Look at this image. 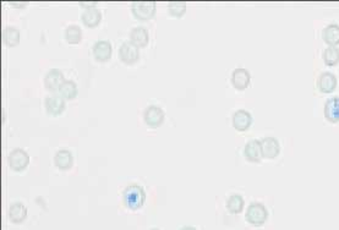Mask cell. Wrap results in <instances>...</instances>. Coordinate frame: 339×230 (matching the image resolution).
<instances>
[{"label": "cell", "instance_id": "1", "mask_svg": "<svg viewBox=\"0 0 339 230\" xmlns=\"http://www.w3.org/2000/svg\"><path fill=\"white\" fill-rule=\"evenodd\" d=\"M123 199L127 208L135 210L143 206L144 201H146V193H144L143 188L138 185H130L125 188Z\"/></svg>", "mask_w": 339, "mask_h": 230}, {"label": "cell", "instance_id": "2", "mask_svg": "<svg viewBox=\"0 0 339 230\" xmlns=\"http://www.w3.org/2000/svg\"><path fill=\"white\" fill-rule=\"evenodd\" d=\"M8 164L11 170L16 171V173L24 171L30 164L29 153L22 148L13 149L8 156Z\"/></svg>", "mask_w": 339, "mask_h": 230}, {"label": "cell", "instance_id": "3", "mask_svg": "<svg viewBox=\"0 0 339 230\" xmlns=\"http://www.w3.org/2000/svg\"><path fill=\"white\" fill-rule=\"evenodd\" d=\"M246 220L252 225H262L268 218V212L262 203L254 202L247 207L245 213Z\"/></svg>", "mask_w": 339, "mask_h": 230}, {"label": "cell", "instance_id": "4", "mask_svg": "<svg viewBox=\"0 0 339 230\" xmlns=\"http://www.w3.org/2000/svg\"><path fill=\"white\" fill-rule=\"evenodd\" d=\"M118 57L125 65H134L140 59V48L131 42H124L119 48Z\"/></svg>", "mask_w": 339, "mask_h": 230}, {"label": "cell", "instance_id": "5", "mask_svg": "<svg viewBox=\"0 0 339 230\" xmlns=\"http://www.w3.org/2000/svg\"><path fill=\"white\" fill-rule=\"evenodd\" d=\"M131 11L134 16L140 21L151 20L155 15V3L136 2L131 4Z\"/></svg>", "mask_w": 339, "mask_h": 230}, {"label": "cell", "instance_id": "6", "mask_svg": "<svg viewBox=\"0 0 339 230\" xmlns=\"http://www.w3.org/2000/svg\"><path fill=\"white\" fill-rule=\"evenodd\" d=\"M165 113L158 105H149L144 109L143 112V120L149 127H159L162 126V124L164 123Z\"/></svg>", "mask_w": 339, "mask_h": 230}, {"label": "cell", "instance_id": "7", "mask_svg": "<svg viewBox=\"0 0 339 230\" xmlns=\"http://www.w3.org/2000/svg\"><path fill=\"white\" fill-rule=\"evenodd\" d=\"M64 82H65L64 74L58 69H51L44 76V87L52 93L59 92V88Z\"/></svg>", "mask_w": 339, "mask_h": 230}, {"label": "cell", "instance_id": "8", "mask_svg": "<svg viewBox=\"0 0 339 230\" xmlns=\"http://www.w3.org/2000/svg\"><path fill=\"white\" fill-rule=\"evenodd\" d=\"M92 53L94 59L98 63H107L112 58L113 47L109 41H98L94 43Z\"/></svg>", "mask_w": 339, "mask_h": 230}, {"label": "cell", "instance_id": "9", "mask_svg": "<svg viewBox=\"0 0 339 230\" xmlns=\"http://www.w3.org/2000/svg\"><path fill=\"white\" fill-rule=\"evenodd\" d=\"M44 107H46V110L49 114L58 116L63 114L64 110H65V99L62 98L59 94H51L44 99Z\"/></svg>", "mask_w": 339, "mask_h": 230}, {"label": "cell", "instance_id": "10", "mask_svg": "<svg viewBox=\"0 0 339 230\" xmlns=\"http://www.w3.org/2000/svg\"><path fill=\"white\" fill-rule=\"evenodd\" d=\"M233 127L239 132H244L252 125V116L247 110L239 109L233 114L232 118Z\"/></svg>", "mask_w": 339, "mask_h": 230}, {"label": "cell", "instance_id": "11", "mask_svg": "<svg viewBox=\"0 0 339 230\" xmlns=\"http://www.w3.org/2000/svg\"><path fill=\"white\" fill-rule=\"evenodd\" d=\"M230 81H232V85L234 86L237 90L243 91L249 87L250 82H251V75H250V73L246 69L238 68L233 71Z\"/></svg>", "mask_w": 339, "mask_h": 230}, {"label": "cell", "instance_id": "12", "mask_svg": "<svg viewBox=\"0 0 339 230\" xmlns=\"http://www.w3.org/2000/svg\"><path fill=\"white\" fill-rule=\"evenodd\" d=\"M261 151H262V157L267 159H273L280 152V145L277 138L274 137H265L261 141Z\"/></svg>", "mask_w": 339, "mask_h": 230}, {"label": "cell", "instance_id": "13", "mask_svg": "<svg viewBox=\"0 0 339 230\" xmlns=\"http://www.w3.org/2000/svg\"><path fill=\"white\" fill-rule=\"evenodd\" d=\"M244 156L247 162L260 163L262 158V151H261V141L251 140L245 145L244 148Z\"/></svg>", "mask_w": 339, "mask_h": 230}, {"label": "cell", "instance_id": "14", "mask_svg": "<svg viewBox=\"0 0 339 230\" xmlns=\"http://www.w3.org/2000/svg\"><path fill=\"white\" fill-rule=\"evenodd\" d=\"M74 164V157L68 149H59L54 156V165L59 170H69Z\"/></svg>", "mask_w": 339, "mask_h": 230}, {"label": "cell", "instance_id": "15", "mask_svg": "<svg viewBox=\"0 0 339 230\" xmlns=\"http://www.w3.org/2000/svg\"><path fill=\"white\" fill-rule=\"evenodd\" d=\"M337 77L332 73H322L317 79V87L322 93H330L337 87Z\"/></svg>", "mask_w": 339, "mask_h": 230}, {"label": "cell", "instance_id": "16", "mask_svg": "<svg viewBox=\"0 0 339 230\" xmlns=\"http://www.w3.org/2000/svg\"><path fill=\"white\" fill-rule=\"evenodd\" d=\"M129 37L130 42L135 44L136 47H138V48H144V47H147V44H148L149 33L144 27L137 26L134 27V29L130 31Z\"/></svg>", "mask_w": 339, "mask_h": 230}, {"label": "cell", "instance_id": "17", "mask_svg": "<svg viewBox=\"0 0 339 230\" xmlns=\"http://www.w3.org/2000/svg\"><path fill=\"white\" fill-rule=\"evenodd\" d=\"M324 118L329 123H339V97H332L324 104Z\"/></svg>", "mask_w": 339, "mask_h": 230}, {"label": "cell", "instance_id": "18", "mask_svg": "<svg viewBox=\"0 0 339 230\" xmlns=\"http://www.w3.org/2000/svg\"><path fill=\"white\" fill-rule=\"evenodd\" d=\"M81 21L88 29H94L98 26L102 21V13L97 8H92V9H87L83 11L81 15Z\"/></svg>", "mask_w": 339, "mask_h": 230}, {"label": "cell", "instance_id": "19", "mask_svg": "<svg viewBox=\"0 0 339 230\" xmlns=\"http://www.w3.org/2000/svg\"><path fill=\"white\" fill-rule=\"evenodd\" d=\"M8 215H9V219L13 221V223L15 224L22 223L27 217L26 206H25L24 203H21V202H15V203H13L10 206Z\"/></svg>", "mask_w": 339, "mask_h": 230}, {"label": "cell", "instance_id": "20", "mask_svg": "<svg viewBox=\"0 0 339 230\" xmlns=\"http://www.w3.org/2000/svg\"><path fill=\"white\" fill-rule=\"evenodd\" d=\"M3 43L7 47H16L20 43V31L13 26H8L3 30Z\"/></svg>", "mask_w": 339, "mask_h": 230}, {"label": "cell", "instance_id": "21", "mask_svg": "<svg viewBox=\"0 0 339 230\" xmlns=\"http://www.w3.org/2000/svg\"><path fill=\"white\" fill-rule=\"evenodd\" d=\"M322 38L329 47H335L339 44V26L335 24L329 25L322 32Z\"/></svg>", "mask_w": 339, "mask_h": 230}, {"label": "cell", "instance_id": "22", "mask_svg": "<svg viewBox=\"0 0 339 230\" xmlns=\"http://www.w3.org/2000/svg\"><path fill=\"white\" fill-rule=\"evenodd\" d=\"M64 37L69 44H79L83 37L81 27H79L77 25H69L64 32Z\"/></svg>", "mask_w": 339, "mask_h": 230}, {"label": "cell", "instance_id": "23", "mask_svg": "<svg viewBox=\"0 0 339 230\" xmlns=\"http://www.w3.org/2000/svg\"><path fill=\"white\" fill-rule=\"evenodd\" d=\"M59 96L65 101H71L77 96V86L71 80H65V82L59 88Z\"/></svg>", "mask_w": 339, "mask_h": 230}, {"label": "cell", "instance_id": "24", "mask_svg": "<svg viewBox=\"0 0 339 230\" xmlns=\"http://www.w3.org/2000/svg\"><path fill=\"white\" fill-rule=\"evenodd\" d=\"M244 198L240 195H232L227 199V209L233 214H238L244 208Z\"/></svg>", "mask_w": 339, "mask_h": 230}, {"label": "cell", "instance_id": "25", "mask_svg": "<svg viewBox=\"0 0 339 230\" xmlns=\"http://www.w3.org/2000/svg\"><path fill=\"white\" fill-rule=\"evenodd\" d=\"M323 62L326 65L334 66L339 63V49L337 47H328L323 52Z\"/></svg>", "mask_w": 339, "mask_h": 230}, {"label": "cell", "instance_id": "26", "mask_svg": "<svg viewBox=\"0 0 339 230\" xmlns=\"http://www.w3.org/2000/svg\"><path fill=\"white\" fill-rule=\"evenodd\" d=\"M168 13L173 18H183L186 13V4L182 2H172L168 4Z\"/></svg>", "mask_w": 339, "mask_h": 230}, {"label": "cell", "instance_id": "27", "mask_svg": "<svg viewBox=\"0 0 339 230\" xmlns=\"http://www.w3.org/2000/svg\"><path fill=\"white\" fill-rule=\"evenodd\" d=\"M80 5H81L82 8H85L86 10L92 9V8H96V3H94V2H80Z\"/></svg>", "mask_w": 339, "mask_h": 230}, {"label": "cell", "instance_id": "28", "mask_svg": "<svg viewBox=\"0 0 339 230\" xmlns=\"http://www.w3.org/2000/svg\"><path fill=\"white\" fill-rule=\"evenodd\" d=\"M13 8H26V3H11Z\"/></svg>", "mask_w": 339, "mask_h": 230}, {"label": "cell", "instance_id": "29", "mask_svg": "<svg viewBox=\"0 0 339 230\" xmlns=\"http://www.w3.org/2000/svg\"><path fill=\"white\" fill-rule=\"evenodd\" d=\"M180 230H196V229L193 228V226H184V228H182Z\"/></svg>", "mask_w": 339, "mask_h": 230}, {"label": "cell", "instance_id": "30", "mask_svg": "<svg viewBox=\"0 0 339 230\" xmlns=\"http://www.w3.org/2000/svg\"><path fill=\"white\" fill-rule=\"evenodd\" d=\"M152 230H159V229H152Z\"/></svg>", "mask_w": 339, "mask_h": 230}]
</instances>
